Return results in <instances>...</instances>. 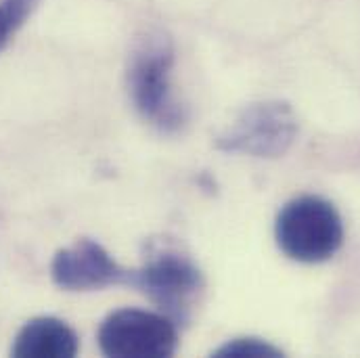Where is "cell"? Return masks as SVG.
<instances>
[{
	"label": "cell",
	"mask_w": 360,
	"mask_h": 358,
	"mask_svg": "<svg viewBox=\"0 0 360 358\" xmlns=\"http://www.w3.org/2000/svg\"><path fill=\"white\" fill-rule=\"evenodd\" d=\"M51 276L65 291H94L111 285H128L130 270L120 267L98 241L80 239L55 254Z\"/></svg>",
	"instance_id": "cell-6"
},
{
	"label": "cell",
	"mask_w": 360,
	"mask_h": 358,
	"mask_svg": "<svg viewBox=\"0 0 360 358\" xmlns=\"http://www.w3.org/2000/svg\"><path fill=\"white\" fill-rule=\"evenodd\" d=\"M98 346L107 357L115 358L172 357L179 346V331L166 314L122 308L101 323Z\"/></svg>",
	"instance_id": "cell-5"
},
{
	"label": "cell",
	"mask_w": 360,
	"mask_h": 358,
	"mask_svg": "<svg viewBox=\"0 0 360 358\" xmlns=\"http://www.w3.org/2000/svg\"><path fill=\"white\" fill-rule=\"evenodd\" d=\"M297 134V117L285 101H264L245 107L237 120L216 139L224 153L254 158L283 155Z\"/></svg>",
	"instance_id": "cell-4"
},
{
	"label": "cell",
	"mask_w": 360,
	"mask_h": 358,
	"mask_svg": "<svg viewBox=\"0 0 360 358\" xmlns=\"http://www.w3.org/2000/svg\"><path fill=\"white\" fill-rule=\"evenodd\" d=\"M274 239L287 258L319 264L340 252L344 243V222L331 201L304 195L291 199L278 212Z\"/></svg>",
	"instance_id": "cell-1"
},
{
	"label": "cell",
	"mask_w": 360,
	"mask_h": 358,
	"mask_svg": "<svg viewBox=\"0 0 360 358\" xmlns=\"http://www.w3.org/2000/svg\"><path fill=\"white\" fill-rule=\"evenodd\" d=\"M38 0H0V51L30 19Z\"/></svg>",
	"instance_id": "cell-8"
},
{
	"label": "cell",
	"mask_w": 360,
	"mask_h": 358,
	"mask_svg": "<svg viewBox=\"0 0 360 358\" xmlns=\"http://www.w3.org/2000/svg\"><path fill=\"white\" fill-rule=\"evenodd\" d=\"M214 357L220 358H262V357H283V352L269 342L258 338H237L233 342H226L222 348L214 352Z\"/></svg>",
	"instance_id": "cell-9"
},
{
	"label": "cell",
	"mask_w": 360,
	"mask_h": 358,
	"mask_svg": "<svg viewBox=\"0 0 360 358\" xmlns=\"http://www.w3.org/2000/svg\"><path fill=\"white\" fill-rule=\"evenodd\" d=\"M80 348L76 331L61 319L36 317L17 333L11 354L19 358H70Z\"/></svg>",
	"instance_id": "cell-7"
},
{
	"label": "cell",
	"mask_w": 360,
	"mask_h": 358,
	"mask_svg": "<svg viewBox=\"0 0 360 358\" xmlns=\"http://www.w3.org/2000/svg\"><path fill=\"white\" fill-rule=\"evenodd\" d=\"M128 285L143 291L176 325L186 323L203 291V274L197 264L176 250L153 252L147 262L130 270Z\"/></svg>",
	"instance_id": "cell-3"
},
{
	"label": "cell",
	"mask_w": 360,
	"mask_h": 358,
	"mask_svg": "<svg viewBox=\"0 0 360 358\" xmlns=\"http://www.w3.org/2000/svg\"><path fill=\"white\" fill-rule=\"evenodd\" d=\"M174 49L166 36H149L134 53L128 70L132 103L143 120L162 132L182 128L186 113L172 90Z\"/></svg>",
	"instance_id": "cell-2"
}]
</instances>
